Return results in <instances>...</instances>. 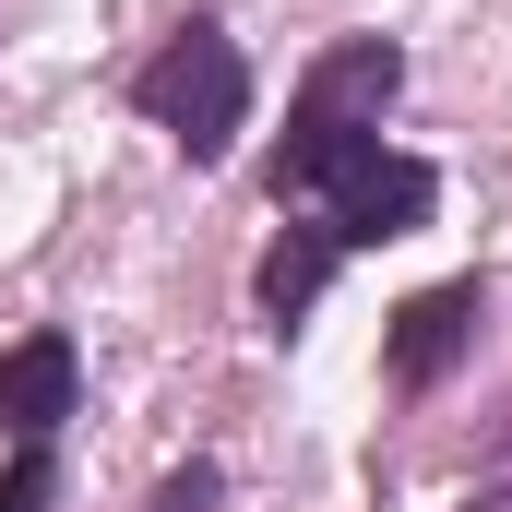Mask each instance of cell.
Listing matches in <instances>:
<instances>
[{"label":"cell","mask_w":512,"mask_h":512,"mask_svg":"<svg viewBox=\"0 0 512 512\" xmlns=\"http://www.w3.org/2000/svg\"><path fill=\"white\" fill-rule=\"evenodd\" d=\"M131 96H143V120L167 131L191 167H215V155L239 143V120H251V60H239L215 24H179V36L143 60V84H131Z\"/></svg>","instance_id":"cell-1"},{"label":"cell","mask_w":512,"mask_h":512,"mask_svg":"<svg viewBox=\"0 0 512 512\" xmlns=\"http://www.w3.org/2000/svg\"><path fill=\"white\" fill-rule=\"evenodd\" d=\"M429 203H441V179H429L417 155H358V167L334 179L322 239H334V251H382V239H417V227H429Z\"/></svg>","instance_id":"cell-2"},{"label":"cell","mask_w":512,"mask_h":512,"mask_svg":"<svg viewBox=\"0 0 512 512\" xmlns=\"http://www.w3.org/2000/svg\"><path fill=\"white\" fill-rule=\"evenodd\" d=\"M477 322H489V286L477 274H453V286H429V298H405L393 310V393H429V382H453V358L477 346Z\"/></svg>","instance_id":"cell-3"},{"label":"cell","mask_w":512,"mask_h":512,"mask_svg":"<svg viewBox=\"0 0 512 512\" xmlns=\"http://www.w3.org/2000/svg\"><path fill=\"white\" fill-rule=\"evenodd\" d=\"M393 84H405V60H393V36H346V48H322V60H310V84H298V108H310V120H358V131H382Z\"/></svg>","instance_id":"cell-4"},{"label":"cell","mask_w":512,"mask_h":512,"mask_svg":"<svg viewBox=\"0 0 512 512\" xmlns=\"http://www.w3.org/2000/svg\"><path fill=\"white\" fill-rule=\"evenodd\" d=\"M60 417H72V346L36 334V346L0 358V441H48Z\"/></svg>","instance_id":"cell-5"},{"label":"cell","mask_w":512,"mask_h":512,"mask_svg":"<svg viewBox=\"0 0 512 512\" xmlns=\"http://www.w3.org/2000/svg\"><path fill=\"white\" fill-rule=\"evenodd\" d=\"M358 155H382V131H358V120H286V155H274V191H334Z\"/></svg>","instance_id":"cell-6"},{"label":"cell","mask_w":512,"mask_h":512,"mask_svg":"<svg viewBox=\"0 0 512 512\" xmlns=\"http://www.w3.org/2000/svg\"><path fill=\"white\" fill-rule=\"evenodd\" d=\"M334 239H322V227H298V239H274V251H262V310H274V322H298V310H310V298H322V286H334Z\"/></svg>","instance_id":"cell-7"},{"label":"cell","mask_w":512,"mask_h":512,"mask_svg":"<svg viewBox=\"0 0 512 512\" xmlns=\"http://www.w3.org/2000/svg\"><path fill=\"white\" fill-rule=\"evenodd\" d=\"M48 501H60V465H48V441H24L0 477V512H48Z\"/></svg>","instance_id":"cell-8"},{"label":"cell","mask_w":512,"mask_h":512,"mask_svg":"<svg viewBox=\"0 0 512 512\" xmlns=\"http://www.w3.org/2000/svg\"><path fill=\"white\" fill-rule=\"evenodd\" d=\"M143 512H215V465H179V477H167Z\"/></svg>","instance_id":"cell-9"},{"label":"cell","mask_w":512,"mask_h":512,"mask_svg":"<svg viewBox=\"0 0 512 512\" xmlns=\"http://www.w3.org/2000/svg\"><path fill=\"white\" fill-rule=\"evenodd\" d=\"M465 512H512V501H501V489H477V501H465Z\"/></svg>","instance_id":"cell-10"}]
</instances>
